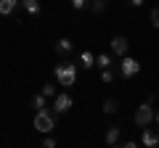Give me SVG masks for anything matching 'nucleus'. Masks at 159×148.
Instances as JSON below:
<instances>
[{"label":"nucleus","mask_w":159,"mask_h":148,"mask_svg":"<svg viewBox=\"0 0 159 148\" xmlns=\"http://www.w3.org/2000/svg\"><path fill=\"white\" fill-rule=\"evenodd\" d=\"M154 116H157V111H154V103L151 101H143L141 106L135 108V114H133V122H135V127H151Z\"/></svg>","instance_id":"2"},{"label":"nucleus","mask_w":159,"mask_h":148,"mask_svg":"<svg viewBox=\"0 0 159 148\" xmlns=\"http://www.w3.org/2000/svg\"><path fill=\"white\" fill-rule=\"evenodd\" d=\"M148 19H151L154 29H159V6H157V8H151V13H148Z\"/></svg>","instance_id":"18"},{"label":"nucleus","mask_w":159,"mask_h":148,"mask_svg":"<svg viewBox=\"0 0 159 148\" xmlns=\"http://www.w3.org/2000/svg\"><path fill=\"white\" fill-rule=\"evenodd\" d=\"M141 143H143L146 148H154V146H159V137H157V132H154V130H148V127H143Z\"/></svg>","instance_id":"8"},{"label":"nucleus","mask_w":159,"mask_h":148,"mask_svg":"<svg viewBox=\"0 0 159 148\" xmlns=\"http://www.w3.org/2000/svg\"><path fill=\"white\" fill-rule=\"evenodd\" d=\"M69 108H72V95L69 93H56V98H53V111L56 114H66Z\"/></svg>","instance_id":"6"},{"label":"nucleus","mask_w":159,"mask_h":148,"mask_svg":"<svg viewBox=\"0 0 159 148\" xmlns=\"http://www.w3.org/2000/svg\"><path fill=\"white\" fill-rule=\"evenodd\" d=\"M157 137H159V132H157Z\"/></svg>","instance_id":"23"},{"label":"nucleus","mask_w":159,"mask_h":148,"mask_svg":"<svg viewBox=\"0 0 159 148\" xmlns=\"http://www.w3.org/2000/svg\"><path fill=\"white\" fill-rule=\"evenodd\" d=\"M101 80L106 82V85H109V82H114V72H111V69H101Z\"/></svg>","instance_id":"19"},{"label":"nucleus","mask_w":159,"mask_h":148,"mask_svg":"<svg viewBox=\"0 0 159 148\" xmlns=\"http://www.w3.org/2000/svg\"><path fill=\"white\" fill-rule=\"evenodd\" d=\"M138 72H141V63H138L135 58H130V56H122V63H119V77L130 80V77H135Z\"/></svg>","instance_id":"4"},{"label":"nucleus","mask_w":159,"mask_h":148,"mask_svg":"<svg viewBox=\"0 0 159 148\" xmlns=\"http://www.w3.org/2000/svg\"><path fill=\"white\" fill-rule=\"evenodd\" d=\"M109 45H111V56H127V48H130V42H127V37L125 34H117V37H111V42H109Z\"/></svg>","instance_id":"5"},{"label":"nucleus","mask_w":159,"mask_h":148,"mask_svg":"<svg viewBox=\"0 0 159 148\" xmlns=\"http://www.w3.org/2000/svg\"><path fill=\"white\" fill-rule=\"evenodd\" d=\"M40 93H43L45 98H56V87H53L51 82H48V85H43V90H40Z\"/></svg>","instance_id":"17"},{"label":"nucleus","mask_w":159,"mask_h":148,"mask_svg":"<svg viewBox=\"0 0 159 148\" xmlns=\"http://www.w3.org/2000/svg\"><path fill=\"white\" fill-rule=\"evenodd\" d=\"M72 50H74V45H72L69 37H61V40L56 42V53H58V56H69Z\"/></svg>","instance_id":"9"},{"label":"nucleus","mask_w":159,"mask_h":148,"mask_svg":"<svg viewBox=\"0 0 159 148\" xmlns=\"http://www.w3.org/2000/svg\"><path fill=\"white\" fill-rule=\"evenodd\" d=\"M34 130L43 132V135H51V132L56 130V116H53L48 108L37 111V114H34Z\"/></svg>","instance_id":"3"},{"label":"nucleus","mask_w":159,"mask_h":148,"mask_svg":"<svg viewBox=\"0 0 159 148\" xmlns=\"http://www.w3.org/2000/svg\"><path fill=\"white\" fill-rule=\"evenodd\" d=\"M119 132H122V127H109V132H106V146H117V143H119Z\"/></svg>","instance_id":"12"},{"label":"nucleus","mask_w":159,"mask_h":148,"mask_svg":"<svg viewBox=\"0 0 159 148\" xmlns=\"http://www.w3.org/2000/svg\"><path fill=\"white\" fill-rule=\"evenodd\" d=\"M96 66L98 69H109V66H111V53H101V56H96Z\"/></svg>","instance_id":"15"},{"label":"nucleus","mask_w":159,"mask_h":148,"mask_svg":"<svg viewBox=\"0 0 159 148\" xmlns=\"http://www.w3.org/2000/svg\"><path fill=\"white\" fill-rule=\"evenodd\" d=\"M109 0H90V13H96V16H101L103 11H106Z\"/></svg>","instance_id":"13"},{"label":"nucleus","mask_w":159,"mask_h":148,"mask_svg":"<svg viewBox=\"0 0 159 148\" xmlns=\"http://www.w3.org/2000/svg\"><path fill=\"white\" fill-rule=\"evenodd\" d=\"M21 8L29 16H40V0H21Z\"/></svg>","instance_id":"10"},{"label":"nucleus","mask_w":159,"mask_h":148,"mask_svg":"<svg viewBox=\"0 0 159 148\" xmlns=\"http://www.w3.org/2000/svg\"><path fill=\"white\" fill-rule=\"evenodd\" d=\"M45 106H48V98L43 95V93H37V95H32V108H34V111H43Z\"/></svg>","instance_id":"14"},{"label":"nucleus","mask_w":159,"mask_h":148,"mask_svg":"<svg viewBox=\"0 0 159 148\" xmlns=\"http://www.w3.org/2000/svg\"><path fill=\"white\" fill-rule=\"evenodd\" d=\"M43 146H45V148H53V146H56V137L45 135V140H43Z\"/></svg>","instance_id":"21"},{"label":"nucleus","mask_w":159,"mask_h":148,"mask_svg":"<svg viewBox=\"0 0 159 148\" xmlns=\"http://www.w3.org/2000/svg\"><path fill=\"white\" fill-rule=\"evenodd\" d=\"M19 6H21V0H0V16H13Z\"/></svg>","instance_id":"7"},{"label":"nucleus","mask_w":159,"mask_h":148,"mask_svg":"<svg viewBox=\"0 0 159 148\" xmlns=\"http://www.w3.org/2000/svg\"><path fill=\"white\" fill-rule=\"evenodd\" d=\"M154 122H157V124H159V111H157V116H154Z\"/></svg>","instance_id":"22"},{"label":"nucleus","mask_w":159,"mask_h":148,"mask_svg":"<svg viewBox=\"0 0 159 148\" xmlns=\"http://www.w3.org/2000/svg\"><path fill=\"white\" fill-rule=\"evenodd\" d=\"M80 63H82V69H93L96 66V56H93L90 50H82L80 53Z\"/></svg>","instance_id":"11"},{"label":"nucleus","mask_w":159,"mask_h":148,"mask_svg":"<svg viewBox=\"0 0 159 148\" xmlns=\"http://www.w3.org/2000/svg\"><path fill=\"white\" fill-rule=\"evenodd\" d=\"M117 111H119V103L114 98H106L103 101V114H117Z\"/></svg>","instance_id":"16"},{"label":"nucleus","mask_w":159,"mask_h":148,"mask_svg":"<svg viewBox=\"0 0 159 148\" xmlns=\"http://www.w3.org/2000/svg\"><path fill=\"white\" fill-rule=\"evenodd\" d=\"M53 74H56V80L61 87H72L74 82H77V66H74L72 61H61L53 66Z\"/></svg>","instance_id":"1"},{"label":"nucleus","mask_w":159,"mask_h":148,"mask_svg":"<svg viewBox=\"0 0 159 148\" xmlns=\"http://www.w3.org/2000/svg\"><path fill=\"white\" fill-rule=\"evenodd\" d=\"M88 3H90V0H72V8H74V11H82Z\"/></svg>","instance_id":"20"},{"label":"nucleus","mask_w":159,"mask_h":148,"mask_svg":"<svg viewBox=\"0 0 159 148\" xmlns=\"http://www.w3.org/2000/svg\"><path fill=\"white\" fill-rule=\"evenodd\" d=\"M157 93H159V87H157Z\"/></svg>","instance_id":"24"}]
</instances>
